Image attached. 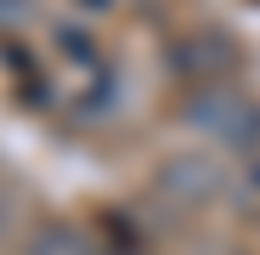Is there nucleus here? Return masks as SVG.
<instances>
[{"instance_id":"obj_1","label":"nucleus","mask_w":260,"mask_h":255,"mask_svg":"<svg viewBox=\"0 0 260 255\" xmlns=\"http://www.w3.org/2000/svg\"><path fill=\"white\" fill-rule=\"evenodd\" d=\"M187 119L198 131H209L215 142H232V148H260V102L238 85H198L187 97Z\"/></svg>"},{"instance_id":"obj_3","label":"nucleus","mask_w":260,"mask_h":255,"mask_svg":"<svg viewBox=\"0 0 260 255\" xmlns=\"http://www.w3.org/2000/svg\"><path fill=\"white\" fill-rule=\"evenodd\" d=\"M23 12H28L23 0H0V23H23Z\"/></svg>"},{"instance_id":"obj_2","label":"nucleus","mask_w":260,"mask_h":255,"mask_svg":"<svg viewBox=\"0 0 260 255\" xmlns=\"http://www.w3.org/2000/svg\"><path fill=\"white\" fill-rule=\"evenodd\" d=\"M176 68L192 91L198 85H226V74L238 68V51H232L226 34H192V40L176 46Z\"/></svg>"},{"instance_id":"obj_4","label":"nucleus","mask_w":260,"mask_h":255,"mask_svg":"<svg viewBox=\"0 0 260 255\" xmlns=\"http://www.w3.org/2000/svg\"><path fill=\"white\" fill-rule=\"evenodd\" d=\"M79 6H91V12H102V6H113V0H79Z\"/></svg>"}]
</instances>
